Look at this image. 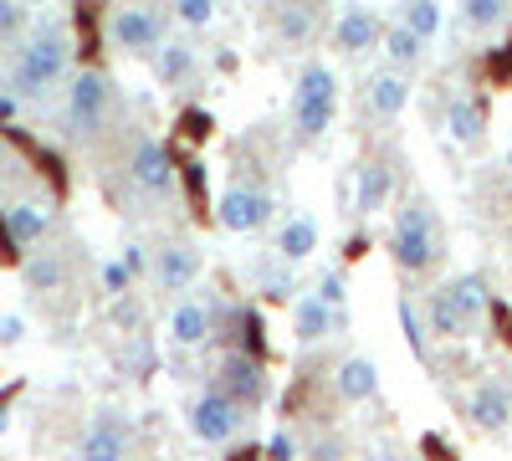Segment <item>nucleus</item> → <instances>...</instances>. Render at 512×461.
<instances>
[{
  "label": "nucleus",
  "instance_id": "nucleus-21",
  "mask_svg": "<svg viewBox=\"0 0 512 461\" xmlns=\"http://www.w3.org/2000/svg\"><path fill=\"white\" fill-rule=\"evenodd\" d=\"M482 129H487V108H482L477 98H456V103L446 108V134H451L456 144H477Z\"/></svg>",
  "mask_w": 512,
  "mask_h": 461
},
{
  "label": "nucleus",
  "instance_id": "nucleus-26",
  "mask_svg": "<svg viewBox=\"0 0 512 461\" xmlns=\"http://www.w3.org/2000/svg\"><path fill=\"white\" fill-rule=\"evenodd\" d=\"M451 287V298H456V308L466 313V323H482V313H487V287H482V277H472V272H466V277H456V282H446Z\"/></svg>",
  "mask_w": 512,
  "mask_h": 461
},
{
  "label": "nucleus",
  "instance_id": "nucleus-9",
  "mask_svg": "<svg viewBox=\"0 0 512 461\" xmlns=\"http://www.w3.org/2000/svg\"><path fill=\"white\" fill-rule=\"evenodd\" d=\"M128 180H134L144 195H164V190H175V159H169L164 144L144 139L134 154H128Z\"/></svg>",
  "mask_w": 512,
  "mask_h": 461
},
{
  "label": "nucleus",
  "instance_id": "nucleus-5",
  "mask_svg": "<svg viewBox=\"0 0 512 461\" xmlns=\"http://www.w3.org/2000/svg\"><path fill=\"white\" fill-rule=\"evenodd\" d=\"M108 103H113V88L103 72H77L72 88H67V134L72 139H93L108 118Z\"/></svg>",
  "mask_w": 512,
  "mask_h": 461
},
{
  "label": "nucleus",
  "instance_id": "nucleus-30",
  "mask_svg": "<svg viewBox=\"0 0 512 461\" xmlns=\"http://www.w3.org/2000/svg\"><path fill=\"white\" fill-rule=\"evenodd\" d=\"M175 21L205 31L210 21H216V0H175Z\"/></svg>",
  "mask_w": 512,
  "mask_h": 461
},
{
  "label": "nucleus",
  "instance_id": "nucleus-11",
  "mask_svg": "<svg viewBox=\"0 0 512 461\" xmlns=\"http://www.w3.org/2000/svg\"><path fill=\"white\" fill-rule=\"evenodd\" d=\"M379 41V16L364 6V0H349L344 11H338V21H333V47L344 52V57H359V52H369Z\"/></svg>",
  "mask_w": 512,
  "mask_h": 461
},
{
  "label": "nucleus",
  "instance_id": "nucleus-23",
  "mask_svg": "<svg viewBox=\"0 0 512 461\" xmlns=\"http://www.w3.org/2000/svg\"><path fill=\"white\" fill-rule=\"evenodd\" d=\"M379 41H384V57H390L395 67H420V57H425V36H420V31H410L405 21L384 26V31H379Z\"/></svg>",
  "mask_w": 512,
  "mask_h": 461
},
{
  "label": "nucleus",
  "instance_id": "nucleus-32",
  "mask_svg": "<svg viewBox=\"0 0 512 461\" xmlns=\"http://www.w3.org/2000/svg\"><path fill=\"white\" fill-rule=\"evenodd\" d=\"M313 292H318V298H323L328 308H344V272H323Z\"/></svg>",
  "mask_w": 512,
  "mask_h": 461
},
{
  "label": "nucleus",
  "instance_id": "nucleus-22",
  "mask_svg": "<svg viewBox=\"0 0 512 461\" xmlns=\"http://www.w3.org/2000/svg\"><path fill=\"white\" fill-rule=\"evenodd\" d=\"M318 251V226L308 216H292L282 231H277V257L282 262H308Z\"/></svg>",
  "mask_w": 512,
  "mask_h": 461
},
{
  "label": "nucleus",
  "instance_id": "nucleus-6",
  "mask_svg": "<svg viewBox=\"0 0 512 461\" xmlns=\"http://www.w3.org/2000/svg\"><path fill=\"white\" fill-rule=\"evenodd\" d=\"M108 41L118 52H154L164 41V16L154 6H118L108 16Z\"/></svg>",
  "mask_w": 512,
  "mask_h": 461
},
{
  "label": "nucleus",
  "instance_id": "nucleus-15",
  "mask_svg": "<svg viewBox=\"0 0 512 461\" xmlns=\"http://www.w3.org/2000/svg\"><path fill=\"white\" fill-rule=\"evenodd\" d=\"M128 451V426L118 421L113 410H103L98 421L88 426V436H82V456H93V461H118Z\"/></svg>",
  "mask_w": 512,
  "mask_h": 461
},
{
  "label": "nucleus",
  "instance_id": "nucleus-2",
  "mask_svg": "<svg viewBox=\"0 0 512 461\" xmlns=\"http://www.w3.org/2000/svg\"><path fill=\"white\" fill-rule=\"evenodd\" d=\"M67 62H72V47H67V36L62 31H41L31 36L16 67H11V93L16 98H41L47 88H57V82L67 77Z\"/></svg>",
  "mask_w": 512,
  "mask_h": 461
},
{
  "label": "nucleus",
  "instance_id": "nucleus-13",
  "mask_svg": "<svg viewBox=\"0 0 512 461\" xmlns=\"http://www.w3.org/2000/svg\"><path fill=\"white\" fill-rule=\"evenodd\" d=\"M333 323H344V308H328L318 292H303V298L292 303V333H297V344H323Z\"/></svg>",
  "mask_w": 512,
  "mask_h": 461
},
{
  "label": "nucleus",
  "instance_id": "nucleus-28",
  "mask_svg": "<svg viewBox=\"0 0 512 461\" xmlns=\"http://www.w3.org/2000/svg\"><path fill=\"white\" fill-rule=\"evenodd\" d=\"M395 21H405L410 31H420L425 41H431L441 31V6H436V0H400V16Z\"/></svg>",
  "mask_w": 512,
  "mask_h": 461
},
{
  "label": "nucleus",
  "instance_id": "nucleus-24",
  "mask_svg": "<svg viewBox=\"0 0 512 461\" xmlns=\"http://www.w3.org/2000/svg\"><path fill=\"white\" fill-rule=\"evenodd\" d=\"M425 318H431V333H441V339H461L466 328V313L456 308V298H451V287H441V292H431V303H425Z\"/></svg>",
  "mask_w": 512,
  "mask_h": 461
},
{
  "label": "nucleus",
  "instance_id": "nucleus-40",
  "mask_svg": "<svg viewBox=\"0 0 512 461\" xmlns=\"http://www.w3.org/2000/svg\"><path fill=\"white\" fill-rule=\"evenodd\" d=\"M26 6H52V0H26Z\"/></svg>",
  "mask_w": 512,
  "mask_h": 461
},
{
  "label": "nucleus",
  "instance_id": "nucleus-18",
  "mask_svg": "<svg viewBox=\"0 0 512 461\" xmlns=\"http://www.w3.org/2000/svg\"><path fill=\"white\" fill-rule=\"evenodd\" d=\"M313 31H318V6L313 0H282L277 6V36L287 41V47L313 41Z\"/></svg>",
  "mask_w": 512,
  "mask_h": 461
},
{
  "label": "nucleus",
  "instance_id": "nucleus-33",
  "mask_svg": "<svg viewBox=\"0 0 512 461\" xmlns=\"http://www.w3.org/2000/svg\"><path fill=\"white\" fill-rule=\"evenodd\" d=\"M21 339H26V323H21L16 313H0V344L11 349V344H21Z\"/></svg>",
  "mask_w": 512,
  "mask_h": 461
},
{
  "label": "nucleus",
  "instance_id": "nucleus-35",
  "mask_svg": "<svg viewBox=\"0 0 512 461\" xmlns=\"http://www.w3.org/2000/svg\"><path fill=\"white\" fill-rule=\"evenodd\" d=\"M400 323H405V333H410V349L420 354V349H425V333H420V323H415V308H410V303H400Z\"/></svg>",
  "mask_w": 512,
  "mask_h": 461
},
{
  "label": "nucleus",
  "instance_id": "nucleus-3",
  "mask_svg": "<svg viewBox=\"0 0 512 461\" xmlns=\"http://www.w3.org/2000/svg\"><path fill=\"white\" fill-rule=\"evenodd\" d=\"M390 257L400 272H425L436 257H441V241H436V216L425 200H405V211L395 216V231H390Z\"/></svg>",
  "mask_w": 512,
  "mask_h": 461
},
{
  "label": "nucleus",
  "instance_id": "nucleus-19",
  "mask_svg": "<svg viewBox=\"0 0 512 461\" xmlns=\"http://www.w3.org/2000/svg\"><path fill=\"white\" fill-rule=\"evenodd\" d=\"M405 103H410V82H405V72H374L369 77V108L379 113V118H395V113H405Z\"/></svg>",
  "mask_w": 512,
  "mask_h": 461
},
{
  "label": "nucleus",
  "instance_id": "nucleus-37",
  "mask_svg": "<svg viewBox=\"0 0 512 461\" xmlns=\"http://www.w3.org/2000/svg\"><path fill=\"white\" fill-rule=\"evenodd\" d=\"M267 451H272V456H292V436H287V431H277V436L267 441Z\"/></svg>",
  "mask_w": 512,
  "mask_h": 461
},
{
  "label": "nucleus",
  "instance_id": "nucleus-20",
  "mask_svg": "<svg viewBox=\"0 0 512 461\" xmlns=\"http://www.w3.org/2000/svg\"><path fill=\"white\" fill-rule=\"evenodd\" d=\"M338 400H349V405H359V400H374L379 395V369L369 364V359H344L338 364Z\"/></svg>",
  "mask_w": 512,
  "mask_h": 461
},
{
  "label": "nucleus",
  "instance_id": "nucleus-39",
  "mask_svg": "<svg viewBox=\"0 0 512 461\" xmlns=\"http://www.w3.org/2000/svg\"><path fill=\"white\" fill-rule=\"evenodd\" d=\"M16 118V93H0V123Z\"/></svg>",
  "mask_w": 512,
  "mask_h": 461
},
{
  "label": "nucleus",
  "instance_id": "nucleus-31",
  "mask_svg": "<svg viewBox=\"0 0 512 461\" xmlns=\"http://www.w3.org/2000/svg\"><path fill=\"white\" fill-rule=\"evenodd\" d=\"M21 26H26V0H0V41L21 36Z\"/></svg>",
  "mask_w": 512,
  "mask_h": 461
},
{
  "label": "nucleus",
  "instance_id": "nucleus-10",
  "mask_svg": "<svg viewBox=\"0 0 512 461\" xmlns=\"http://www.w3.org/2000/svg\"><path fill=\"white\" fill-rule=\"evenodd\" d=\"M149 277H154L159 292H185V287L200 277V251H195L190 241H169V246H159V257H154Z\"/></svg>",
  "mask_w": 512,
  "mask_h": 461
},
{
  "label": "nucleus",
  "instance_id": "nucleus-38",
  "mask_svg": "<svg viewBox=\"0 0 512 461\" xmlns=\"http://www.w3.org/2000/svg\"><path fill=\"white\" fill-rule=\"evenodd\" d=\"M123 262L128 272H144V246H123Z\"/></svg>",
  "mask_w": 512,
  "mask_h": 461
},
{
  "label": "nucleus",
  "instance_id": "nucleus-27",
  "mask_svg": "<svg viewBox=\"0 0 512 461\" xmlns=\"http://www.w3.org/2000/svg\"><path fill=\"white\" fill-rule=\"evenodd\" d=\"M62 282H67V267L52 257V251H41V257L26 262V287H31V292H57Z\"/></svg>",
  "mask_w": 512,
  "mask_h": 461
},
{
  "label": "nucleus",
  "instance_id": "nucleus-16",
  "mask_svg": "<svg viewBox=\"0 0 512 461\" xmlns=\"http://www.w3.org/2000/svg\"><path fill=\"white\" fill-rule=\"evenodd\" d=\"M149 57H154V77L164 88H185L195 77V47H185V41H159Z\"/></svg>",
  "mask_w": 512,
  "mask_h": 461
},
{
  "label": "nucleus",
  "instance_id": "nucleus-1",
  "mask_svg": "<svg viewBox=\"0 0 512 461\" xmlns=\"http://www.w3.org/2000/svg\"><path fill=\"white\" fill-rule=\"evenodd\" d=\"M333 113H338V77L328 62H308L297 72V88H292V129L303 144L323 139L333 129Z\"/></svg>",
  "mask_w": 512,
  "mask_h": 461
},
{
  "label": "nucleus",
  "instance_id": "nucleus-29",
  "mask_svg": "<svg viewBox=\"0 0 512 461\" xmlns=\"http://www.w3.org/2000/svg\"><path fill=\"white\" fill-rule=\"evenodd\" d=\"M507 16V0H461V21L472 31H492Z\"/></svg>",
  "mask_w": 512,
  "mask_h": 461
},
{
  "label": "nucleus",
  "instance_id": "nucleus-34",
  "mask_svg": "<svg viewBox=\"0 0 512 461\" xmlns=\"http://www.w3.org/2000/svg\"><path fill=\"white\" fill-rule=\"evenodd\" d=\"M128 277H134V272H128V262H108L103 267V287L108 292H128Z\"/></svg>",
  "mask_w": 512,
  "mask_h": 461
},
{
  "label": "nucleus",
  "instance_id": "nucleus-14",
  "mask_svg": "<svg viewBox=\"0 0 512 461\" xmlns=\"http://www.w3.org/2000/svg\"><path fill=\"white\" fill-rule=\"evenodd\" d=\"M466 415L477 421V431H507V421H512V390L502 380L477 385L472 400H466Z\"/></svg>",
  "mask_w": 512,
  "mask_h": 461
},
{
  "label": "nucleus",
  "instance_id": "nucleus-36",
  "mask_svg": "<svg viewBox=\"0 0 512 461\" xmlns=\"http://www.w3.org/2000/svg\"><path fill=\"white\" fill-rule=\"evenodd\" d=\"M256 277H262V282L272 287V298H287V292H292V282H287V272H272V267H267V272H256Z\"/></svg>",
  "mask_w": 512,
  "mask_h": 461
},
{
  "label": "nucleus",
  "instance_id": "nucleus-8",
  "mask_svg": "<svg viewBox=\"0 0 512 461\" xmlns=\"http://www.w3.org/2000/svg\"><path fill=\"white\" fill-rule=\"evenodd\" d=\"M216 385H221L231 400H241L246 410H256V405L267 400V390H272V380H267L262 359L246 354V349H236V354H226V359H221V369H216Z\"/></svg>",
  "mask_w": 512,
  "mask_h": 461
},
{
  "label": "nucleus",
  "instance_id": "nucleus-7",
  "mask_svg": "<svg viewBox=\"0 0 512 461\" xmlns=\"http://www.w3.org/2000/svg\"><path fill=\"white\" fill-rule=\"evenodd\" d=\"M272 195L267 190H256V185H231L221 200H216V221L226 226V231H236V236H246V231H262L267 221H272Z\"/></svg>",
  "mask_w": 512,
  "mask_h": 461
},
{
  "label": "nucleus",
  "instance_id": "nucleus-4",
  "mask_svg": "<svg viewBox=\"0 0 512 461\" xmlns=\"http://www.w3.org/2000/svg\"><path fill=\"white\" fill-rule=\"evenodd\" d=\"M241 426H246V405L231 400L221 385L205 390V395L190 405V431H195V441H205V446H231V441L241 436Z\"/></svg>",
  "mask_w": 512,
  "mask_h": 461
},
{
  "label": "nucleus",
  "instance_id": "nucleus-12",
  "mask_svg": "<svg viewBox=\"0 0 512 461\" xmlns=\"http://www.w3.org/2000/svg\"><path fill=\"white\" fill-rule=\"evenodd\" d=\"M47 231H52V211L41 200H16V205H6V216H0V236L11 246H36Z\"/></svg>",
  "mask_w": 512,
  "mask_h": 461
},
{
  "label": "nucleus",
  "instance_id": "nucleus-25",
  "mask_svg": "<svg viewBox=\"0 0 512 461\" xmlns=\"http://www.w3.org/2000/svg\"><path fill=\"white\" fill-rule=\"evenodd\" d=\"M390 185H395V175L384 170V164H364L359 170V216H379L384 211V200H390Z\"/></svg>",
  "mask_w": 512,
  "mask_h": 461
},
{
  "label": "nucleus",
  "instance_id": "nucleus-17",
  "mask_svg": "<svg viewBox=\"0 0 512 461\" xmlns=\"http://www.w3.org/2000/svg\"><path fill=\"white\" fill-rule=\"evenodd\" d=\"M169 339H175L180 349H200L210 339V308L205 303H175V313H169Z\"/></svg>",
  "mask_w": 512,
  "mask_h": 461
}]
</instances>
